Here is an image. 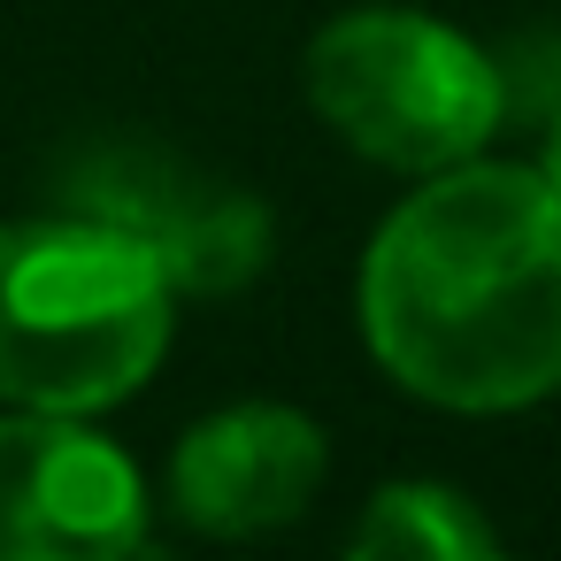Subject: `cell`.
Instances as JSON below:
<instances>
[{"instance_id":"3","label":"cell","mask_w":561,"mask_h":561,"mask_svg":"<svg viewBox=\"0 0 561 561\" xmlns=\"http://www.w3.org/2000/svg\"><path fill=\"white\" fill-rule=\"evenodd\" d=\"M316 116L369 162L438 178L477 162L507 116L500 62L423 9H354L308 47Z\"/></svg>"},{"instance_id":"6","label":"cell","mask_w":561,"mask_h":561,"mask_svg":"<svg viewBox=\"0 0 561 561\" xmlns=\"http://www.w3.org/2000/svg\"><path fill=\"white\" fill-rule=\"evenodd\" d=\"M323 484V431L300 408L247 400L193 423L170 454V500L208 538L285 530Z\"/></svg>"},{"instance_id":"2","label":"cell","mask_w":561,"mask_h":561,"mask_svg":"<svg viewBox=\"0 0 561 561\" xmlns=\"http://www.w3.org/2000/svg\"><path fill=\"white\" fill-rule=\"evenodd\" d=\"M170 300L154 254L85 208L0 224V400L47 415L131 400L170 354Z\"/></svg>"},{"instance_id":"7","label":"cell","mask_w":561,"mask_h":561,"mask_svg":"<svg viewBox=\"0 0 561 561\" xmlns=\"http://www.w3.org/2000/svg\"><path fill=\"white\" fill-rule=\"evenodd\" d=\"M346 561H507L492 523L446 484H385L346 538Z\"/></svg>"},{"instance_id":"1","label":"cell","mask_w":561,"mask_h":561,"mask_svg":"<svg viewBox=\"0 0 561 561\" xmlns=\"http://www.w3.org/2000/svg\"><path fill=\"white\" fill-rule=\"evenodd\" d=\"M369 354L438 408L507 415L561 392V201L523 162H454L362 262Z\"/></svg>"},{"instance_id":"4","label":"cell","mask_w":561,"mask_h":561,"mask_svg":"<svg viewBox=\"0 0 561 561\" xmlns=\"http://www.w3.org/2000/svg\"><path fill=\"white\" fill-rule=\"evenodd\" d=\"M62 208H85L116 231H131L170 293H239L270 262V208L247 185H224L201 162L154 154V147H93L62 178Z\"/></svg>"},{"instance_id":"8","label":"cell","mask_w":561,"mask_h":561,"mask_svg":"<svg viewBox=\"0 0 561 561\" xmlns=\"http://www.w3.org/2000/svg\"><path fill=\"white\" fill-rule=\"evenodd\" d=\"M538 178L553 185V201H561V108H553V124H546V154H538Z\"/></svg>"},{"instance_id":"5","label":"cell","mask_w":561,"mask_h":561,"mask_svg":"<svg viewBox=\"0 0 561 561\" xmlns=\"http://www.w3.org/2000/svg\"><path fill=\"white\" fill-rule=\"evenodd\" d=\"M147 484L78 415H0V561H139Z\"/></svg>"}]
</instances>
